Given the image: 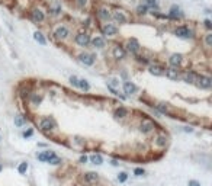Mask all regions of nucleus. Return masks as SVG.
<instances>
[{
  "label": "nucleus",
  "instance_id": "1a4fd4ad",
  "mask_svg": "<svg viewBox=\"0 0 212 186\" xmlns=\"http://www.w3.org/2000/svg\"><path fill=\"white\" fill-rule=\"evenodd\" d=\"M140 130H141V132H144V134H148V132H151L153 130H154V124H153L151 121L145 119V121H142V122H141Z\"/></svg>",
  "mask_w": 212,
  "mask_h": 186
},
{
  "label": "nucleus",
  "instance_id": "2eb2a0df",
  "mask_svg": "<svg viewBox=\"0 0 212 186\" xmlns=\"http://www.w3.org/2000/svg\"><path fill=\"white\" fill-rule=\"evenodd\" d=\"M182 58H183V57L180 54H173L170 58H168V63L172 64V67H176V68H177V66L182 64Z\"/></svg>",
  "mask_w": 212,
  "mask_h": 186
},
{
  "label": "nucleus",
  "instance_id": "72a5a7b5",
  "mask_svg": "<svg viewBox=\"0 0 212 186\" xmlns=\"http://www.w3.org/2000/svg\"><path fill=\"white\" fill-rule=\"evenodd\" d=\"M137 13H138V15H145V13H147V7H145L144 5H140L137 7Z\"/></svg>",
  "mask_w": 212,
  "mask_h": 186
},
{
  "label": "nucleus",
  "instance_id": "4468645a",
  "mask_svg": "<svg viewBox=\"0 0 212 186\" xmlns=\"http://www.w3.org/2000/svg\"><path fill=\"white\" fill-rule=\"evenodd\" d=\"M183 16V13L180 10V7L177 6H172V9H170V13H168V17H172V19H179V17Z\"/></svg>",
  "mask_w": 212,
  "mask_h": 186
},
{
  "label": "nucleus",
  "instance_id": "f704fd0d",
  "mask_svg": "<svg viewBox=\"0 0 212 186\" xmlns=\"http://www.w3.org/2000/svg\"><path fill=\"white\" fill-rule=\"evenodd\" d=\"M157 109H158V110H161L163 114H167V112H168V108L166 106V105H163V103L157 105Z\"/></svg>",
  "mask_w": 212,
  "mask_h": 186
},
{
  "label": "nucleus",
  "instance_id": "dca6fc26",
  "mask_svg": "<svg viewBox=\"0 0 212 186\" xmlns=\"http://www.w3.org/2000/svg\"><path fill=\"white\" fill-rule=\"evenodd\" d=\"M55 154H54V151H44V153H39L36 157H38V160L39 161H48V160L51 159V157H54Z\"/></svg>",
  "mask_w": 212,
  "mask_h": 186
},
{
  "label": "nucleus",
  "instance_id": "f3484780",
  "mask_svg": "<svg viewBox=\"0 0 212 186\" xmlns=\"http://www.w3.org/2000/svg\"><path fill=\"white\" fill-rule=\"evenodd\" d=\"M90 42H92V45L96 47V48H103V47H105V39L102 38V37H95L93 39H90Z\"/></svg>",
  "mask_w": 212,
  "mask_h": 186
},
{
  "label": "nucleus",
  "instance_id": "7c9ffc66",
  "mask_svg": "<svg viewBox=\"0 0 212 186\" xmlns=\"http://www.w3.org/2000/svg\"><path fill=\"white\" fill-rule=\"evenodd\" d=\"M26 170H28V163H26V161H23V163L19 164V167H17V172H19L21 175L26 173Z\"/></svg>",
  "mask_w": 212,
  "mask_h": 186
},
{
  "label": "nucleus",
  "instance_id": "9d476101",
  "mask_svg": "<svg viewBox=\"0 0 212 186\" xmlns=\"http://www.w3.org/2000/svg\"><path fill=\"white\" fill-rule=\"evenodd\" d=\"M31 15H32V19H34V22H38V23L44 22L45 16H44V12H42V10H39V9H34V10L31 12Z\"/></svg>",
  "mask_w": 212,
  "mask_h": 186
},
{
  "label": "nucleus",
  "instance_id": "c03bdc74",
  "mask_svg": "<svg viewBox=\"0 0 212 186\" xmlns=\"http://www.w3.org/2000/svg\"><path fill=\"white\" fill-rule=\"evenodd\" d=\"M86 161H87V157L86 156H81L80 157V163H86Z\"/></svg>",
  "mask_w": 212,
  "mask_h": 186
},
{
  "label": "nucleus",
  "instance_id": "39448f33",
  "mask_svg": "<svg viewBox=\"0 0 212 186\" xmlns=\"http://www.w3.org/2000/svg\"><path fill=\"white\" fill-rule=\"evenodd\" d=\"M174 33L177 35L179 38H184V39L192 38V31H190V29H187L186 26H179L177 29L174 31Z\"/></svg>",
  "mask_w": 212,
  "mask_h": 186
},
{
  "label": "nucleus",
  "instance_id": "c9c22d12",
  "mask_svg": "<svg viewBox=\"0 0 212 186\" xmlns=\"http://www.w3.org/2000/svg\"><path fill=\"white\" fill-rule=\"evenodd\" d=\"M70 83H71L73 86H76V87H78V79L76 76H71L70 77Z\"/></svg>",
  "mask_w": 212,
  "mask_h": 186
},
{
  "label": "nucleus",
  "instance_id": "5701e85b",
  "mask_svg": "<svg viewBox=\"0 0 212 186\" xmlns=\"http://www.w3.org/2000/svg\"><path fill=\"white\" fill-rule=\"evenodd\" d=\"M31 102H32V105L38 106V105L42 102V96L38 95V93H32V95H31Z\"/></svg>",
  "mask_w": 212,
  "mask_h": 186
},
{
  "label": "nucleus",
  "instance_id": "20e7f679",
  "mask_svg": "<svg viewBox=\"0 0 212 186\" xmlns=\"http://www.w3.org/2000/svg\"><path fill=\"white\" fill-rule=\"evenodd\" d=\"M78 60H80V63H83L84 66H93L95 64V55L83 52V54L78 55Z\"/></svg>",
  "mask_w": 212,
  "mask_h": 186
},
{
  "label": "nucleus",
  "instance_id": "2f4dec72",
  "mask_svg": "<svg viewBox=\"0 0 212 186\" xmlns=\"http://www.w3.org/2000/svg\"><path fill=\"white\" fill-rule=\"evenodd\" d=\"M23 124H25V119H23L22 116H21V115L15 116V125H16V126H22Z\"/></svg>",
  "mask_w": 212,
  "mask_h": 186
},
{
  "label": "nucleus",
  "instance_id": "473e14b6",
  "mask_svg": "<svg viewBox=\"0 0 212 186\" xmlns=\"http://www.w3.org/2000/svg\"><path fill=\"white\" fill-rule=\"evenodd\" d=\"M127 179H128V175H127L125 172H122V173H119V175H118V182H121V183L127 182Z\"/></svg>",
  "mask_w": 212,
  "mask_h": 186
},
{
  "label": "nucleus",
  "instance_id": "a19ab883",
  "mask_svg": "<svg viewBox=\"0 0 212 186\" xmlns=\"http://www.w3.org/2000/svg\"><path fill=\"white\" fill-rule=\"evenodd\" d=\"M32 134H34V132H32V130H28V131L23 132V137H25V138H26V137H31Z\"/></svg>",
  "mask_w": 212,
  "mask_h": 186
},
{
  "label": "nucleus",
  "instance_id": "f8f14e48",
  "mask_svg": "<svg viewBox=\"0 0 212 186\" xmlns=\"http://www.w3.org/2000/svg\"><path fill=\"white\" fill-rule=\"evenodd\" d=\"M112 17H113V19H115V22H118V23H127V21H128V17L125 16V15H123V12H121V10L113 12Z\"/></svg>",
  "mask_w": 212,
  "mask_h": 186
},
{
  "label": "nucleus",
  "instance_id": "ddd939ff",
  "mask_svg": "<svg viewBox=\"0 0 212 186\" xmlns=\"http://www.w3.org/2000/svg\"><path fill=\"white\" fill-rule=\"evenodd\" d=\"M166 76L170 79V80H177L179 79V70L176 67H170V68H166Z\"/></svg>",
  "mask_w": 212,
  "mask_h": 186
},
{
  "label": "nucleus",
  "instance_id": "ea45409f",
  "mask_svg": "<svg viewBox=\"0 0 212 186\" xmlns=\"http://www.w3.org/2000/svg\"><path fill=\"white\" fill-rule=\"evenodd\" d=\"M77 5L80 6V7H84V6L87 5V0H77Z\"/></svg>",
  "mask_w": 212,
  "mask_h": 186
},
{
  "label": "nucleus",
  "instance_id": "f257e3e1",
  "mask_svg": "<svg viewBox=\"0 0 212 186\" xmlns=\"http://www.w3.org/2000/svg\"><path fill=\"white\" fill-rule=\"evenodd\" d=\"M39 126H41V130L44 132H50V131H54L57 128V122L54 121V118L48 116V118H44V119L41 121Z\"/></svg>",
  "mask_w": 212,
  "mask_h": 186
},
{
  "label": "nucleus",
  "instance_id": "a211bd4d",
  "mask_svg": "<svg viewBox=\"0 0 212 186\" xmlns=\"http://www.w3.org/2000/svg\"><path fill=\"white\" fill-rule=\"evenodd\" d=\"M97 179H99V176L95 172H89V173L84 175V180L87 182V183H95V182H97Z\"/></svg>",
  "mask_w": 212,
  "mask_h": 186
},
{
  "label": "nucleus",
  "instance_id": "a878e982",
  "mask_svg": "<svg viewBox=\"0 0 212 186\" xmlns=\"http://www.w3.org/2000/svg\"><path fill=\"white\" fill-rule=\"evenodd\" d=\"M97 15H99V17H100V19H103V21H108V19L111 17V15H109V10H108V9H105V7H102Z\"/></svg>",
  "mask_w": 212,
  "mask_h": 186
},
{
  "label": "nucleus",
  "instance_id": "f03ea898",
  "mask_svg": "<svg viewBox=\"0 0 212 186\" xmlns=\"http://www.w3.org/2000/svg\"><path fill=\"white\" fill-rule=\"evenodd\" d=\"M127 51H129L131 54H137L138 51H140V44H138V41L134 38H131L127 41Z\"/></svg>",
  "mask_w": 212,
  "mask_h": 186
},
{
  "label": "nucleus",
  "instance_id": "9b49d317",
  "mask_svg": "<svg viewBox=\"0 0 212 186\" xmlns=\"http://www.w3.org/2000/svg\"><path fill=\"white\" fill-rule=\"evenodd\" d=\"M123 92H125V95H134L135 92H137V86H135L132 82H125L123 83Z\"/></svg>",
  "mask_w": 212,
  "mask_h": 186
},
{
  "label": "nucleus",
  "instance_id": "bb28decb",
  "mask_svg": "<svg viewBox=\"0 0 212 186\" xmlns=\"http://www.w3.org/2000/svg\"><path fill=\"white\" fill-rule=\"evenodd\" d=\"M78 87L81 89V90H84V92L90 90L89 83H87V80H84V79H80V80H78Z\"/></svg>",
  "mask_w": 212,
  "mask_h": 186
},
{
  "label": "nucleus",
  "instance_id": "423d86ee",
  "mask_svg": "<svg viewBox=\"0 0 212 186\" xmlns=\"http://www.w3.org/2000/svg\"><path fill=\"white\" fill-rule=\"evenodd\" d=\"M76 44L78 47H87L90 44V37L87 33H78L76 37Z\"/></svg>",
  "mask_w": 212,
  "mask_h": 186
},
{
  "label": "nucleus",
  "instance_id": "6e6552de",
  "mask_svg": "<svg viewBox=\"0 0 212 186\" xmlns=\"http://www.w3.org/2000/svg\"><path fill=\"white\" fill-rule=\"evenodd\" d=\"M57 39H66L68 37V29L66 26H58L55 29V32H54Z\"/></svg>",
  "mask_w": 212,
  "mask_h": 186
},
{
  "label": "nucleus",
  "instance_id": "e433bc0d",
  "mask_svg": "<svg viewBox=\"0 0 212 186\" xmlns=\"http://www.w3.org/2000/svg\"><path fill=\"white\" fill-rule=\"evenodd\" d=\"M48 161H50L51 164H60V163H61V160L58 159V157H57V156H54V157H51V159L48 160Z\"/></svg>",
  "mask_w": 212,
  "mask_h": 186
},
{
  "label": "nucleus",
  "instance_id": "412c9836",
  "mask_svg": "<svg viewBox=\"0 0 212 186\" xmlns=\"http://www.w3.org/2000/svg\"><path fill=\"white\" fill-rule=\"evenodd\" d=\"M183 80L186 83H193L196 80V76H195V73H192V71H186V73H183Z\"/></svg>",
  "mask_w": 212,
  "mask_h": 186
},
{
  "label": "nucleus",
  "instance_id": "c85d7f7f",
  "mask_svg": "<svg viewBox=\"0 0 212 186\" xmlns=\"http://www.w3.org/2000/svg\"><path fill=\"white\" fill-rule=\"evenodd\" d=\"M90 161L93 164H97V166H99V164L103 163V159H102V156H99V154H93V156L90 157Z\"/></svg>",
  "mask_w": 212,
  "mask_h": 186
},
{
  "label": "nucleus",
  "instance_id": "49530a36",
  "mask_svg": "<svg viewBox=\"0 0 212 186\" xmlns=\"http://www.w3.org/2000/svg\"><path fill=\"white\" fill-rule=\"evenodd\" d=\"M0 172H2V166H0Z\"/></svg>",
  "mask_w": 212,
  "mask_h": 186
},
{
  "label": "nucleus",
  "instance_id": "a18cd8bd",
  "mask_svg": "<svg viewBox=\"0 0 212 186\" xmlns=\"http://www.w3.org/2000/svg\"><path fill=\"white\" fill-rule=\"evenodd\" d=\"M118 164H119V163H118L116 160H112V166H118Z\"/></svg>",
  "mask_w": 212,
  "mask_h": 186
},
{
  "label": "nucleus",
  "instance_id": "aec40b11",
  "mask_svg": "<svg viewBox=\"0 0 212 186\" xmlns=\"http://www.w3.org/2000/svg\"><path fill=\"white\" fill-rule=\"evenodd\" d=\"M150 73L154 74V76H163V74H164V68H163L161 66H151Z\"/></svg>",
  "mask_w": 212,
  "mask_h": 186
},
{
  "label": "nucleus",
  "instance_id": "79ce46f5",
  "mask_svg": "<svg viewBox=\"0 0 212 186\" xmlns=\"http://www.w3.org/2000/svg\"><path fill=\"white\" fill-rule=\"evenodd\" d=\"M189 186H201V183L198 180H190L189 182Z\"/></svg>",
  "mask_w": 212,
  "mask_h": 186
},
{
  "label": "nucleus",
  "instance_id": "0eeeda50",
  "mask_svg": "<svg viewBox=\"0 0 212 186\" xmlns=\"http://www.w3.org/2000/svg\"><path fill=\"white\" fill-rule=\"evenodd\" d=\"M102 32H103V35L113 37V35H116L118 33V28L115 26V25H112V23H105L103 28H102Z\"/></svg>",
  "mask_w": 212,
  "mask_h": 186
},
{
  "label": "nucleus",
  "instance_id": "393cba45",
  "mask_svg": "<svg viewBox=\"0 0 212 186\" xmlns=\"http://www.w3.org/2000/svg\"><path fill=\"white\" fill-rule=\"evenodd\" d=\"M166 144H167V138L163 137V135H158L156 138V145L157 147H166Z\"/></svg>",
  "mask_w": 212,
  "mask_h": 186
},
{
  "label": "nucleus",
  "instance_id": "4c0bfd02",
  "mask_svg": "<svg viewBox=\"0 0 212 186\" xmlns=\"http://www.w3.org/2000/svg\"><path fill=\"white\" fill-rule=\"evenodd\" d=\"M205 42H206V47H211V44H212V33H208V35H206Z\"/></svg>",
  "mask_w": 212,
  "mask_h": 186
},
{
  "label": "nucleus",
  "instance_id": "58836bf2",
  "mask_svg": "<svg viewBox=\"0 0 212 186\" xmlns=\"http://www.w3.org/2000/svg\"><path fill=\"white\" fill-rule=\"evenodd\" d=\"M134 173H135V176H142V175H144V170L138 167V169H135V170H134Z\"/></svg>",
  "mask_w": 212,
  "mask_h": 186
},
{
  "label": "nucleus",
  "instance_id": "c756f323",
  "mask_svg": "<svg viewBox=\"0 0 212 186\" xmlns=\"http://www.w3.org/2000/svg\"><path fill=\"white\" fill-rule=\"evenodd\" d=\"M144 6L147 9H148V7H151V9H157V7H158L156 0H144Z\"/></svg>",
  "mask_w": 212,
  "mask_h": 186
},
{
  "label": "nucleus",
  "instance_id": "4be33fe9",
  "mask_svg": "<svg viewBox=\"0 0 212 186\" xmlns=\"http://www.w3.org/2000/svg\"><path fill=\"white\" fill-rule=\"evenodd\" d=\"M50 12H51V15L57 16V15H60V12H61V6L58 5L57 2H54V3L51 5V7H50Z\"/></svg>",
  "mask_w": 212,
  "mask_h": 186
},
{
  "label": "nucleus",
  "instance_id": "7ed1b4c3",
  "mask_svg": "<svg viewBox=\"0 0 212 186\" xmlns=\"http://www.w3.org/2000/svg\"><path fill=\"white\" fill-rule=\"evenodd\" d=\"M196 82H198V86L201 89H209L212 86L211 77H208V76H199L196 79Z\"/></svg>",
  "mask_w": 212,
  "mask_h": 186
},
{
  "label": "nucleus",
  "instance_id": "37998d69",
  "mask_svg": "<svg viewBox=\"0 0 212 186\" xmlns=\"http://www.w3.org/2000/svg\"><path fill=\"white\" fill-rule=\"evenodd\" d=\"M205 26H206L208 29H211V28H212V23H211V21H209V19H206V21H205Z\"/></svg>",
  "mask_w": 212,
  "mask_h": 186
},
{
  "label": "nucleus",
  "instance_id": "6ab92c4d",
  "mask_svg": "<svg viewBox=\"0 0 212 186\" xmlns=\"http://www.w3.org/2000/svg\"><path fill=\"white\" fill-rule=\"evenodd\" d=\"M113 57H115V58H118V60L123 58V57H125V49H123L122 47H119V45H118V47H115V48H113Z\"/></svg>",
  "mask_w": 212,
  "mask_h": 186
},
{
  "label": "nucleus",
  "instance_id": "cd10ccee",
  "mask_svg": "<svg viewBox=\"0 0 212 186\" xmlns=\"http://www.w3.org/2000/svg\"><path fill=\"white\" fill-rule=\"evenodd\" d=\"M127 115H128V110L125 109V108H119V109L115 110V116L116 118H125Z\"/></svg>",
  "mask_w": 212,
  "mask_h": 186
},
{
  "label": "nucleus",
  "instance_id": "b1692460",
  "mask_svg": "<svg viewBox=\"0 0 212 186\" xmlns=\"http://www.w3.org/2000/svg\"><path fill=\"white\" fill-rule=\"evenodd\" d=\"M34 38H35V41H36V42H39L41 45H45V44H47V39L44 38V35H42L41 32H38V31L34 33Z\"/></svg>",
  "mask_w": 212,
  "mask_h": 186
}]
</instances>
